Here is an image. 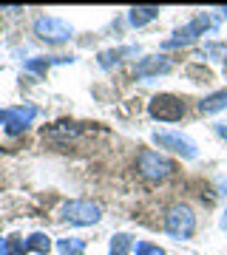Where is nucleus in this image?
I'll return each instance as SVG.
<instances>
[{
	"label": "nucleus",
	"instance_id": "12",
	"mask_svg": "<svg viewBox=\"0 0 227 255\" xmlns=\"http://www.w3.org/2000/svg\"><path fill=\"white\" fill-rule=\"evenodd\" d=\"M227 108V88H222V91H213L210 97H205V100L199 102V111L208 117V114H219V111Z\"/></svg>",
	"mask_w": 227,
	"mask_h": 255
},
{
	"label": "nucleus",
	"instance_id": "9",
	"mask_svg": "<svg viewBox=\"0 0 227 255\" xmlns=\"http://www.w3.org/2000/svg\"><path fill=\"white\" fill-rule=\"evenodd\" d=\"M154 142L159 147H168V150H173V153L185 156V159H196V156H199V150H196V142H193V139L182 136V133H173V130H156Z\"/></svg>",
	"mask_w": 227,
	"mask_h": 255
},
{
	"label": "nucleus",
	"instance_id": "18",
	"mask_svg": "<svg viewBox=\"0 0 227 255\" xmlns=\"http://www.w3.org/2000/svg\"><path fill=\"white\" fill-rule=\"evenodd\" d=\"M202 57H210V60L222 63V60L227 57V43H205V48H202Z\"/></svg>",
	"mask_w": 227,
	"mask_h": 255
},
{
	"label": "nucleus",
	"instance_id": "22",
	"mask_svg": "<svg viewBox=\"0 0 227 255\" xmlns=\"http://www.w3.org/2000/svg\"><path fill=\"white\" fill-rule=\"evenodd\" d=\"M0 255H9V244H6V238H0Z\"/></svg>",
	"mask_w": 227,
	"mask_h": 255
},
{
	"label": "nucleus",
	"instance_id": "15",
	"mask_svg": "<svg viewBox=\"0 0 227 255\" xmlns=\"http://www.w3.org/2000/svg\"><path fill=\"white\" fill-rule=\"evenodd\" d=\"M26 244H28V253H37V255L51 253V241H48L45 233H31V236L26 238Z\"/></svg>",
	"mask_w": 227,
	"mask_h": 255
},
{
	"label": "nucleus",
	"instance_id": "2",
	"mask_svg": "<svg viewBox=\"0 0 227 255\" xmlns=\"http://www.w3.org/2000/svg\"><path fill=\"white\" fill-rule=\"evenodd\" d=\"M165 233L176 241H185L196 233V213L188 204H173L165 216Z\"/></svg>",
	"mask_w": 227,
	"mask_h": 255
},
{
	"label": "nucleus",
	"instance_id": "10",
	"mask_svg": "<svg viewBox=\"0 0 227 255\" xmlns=\"http://www.w3.org/2000/svg\"><path fill=\"white\" fill-rule=\"evenodd\" d=\"M173 68L171 57L165 54H156V57H142L134 68V77L136 80H151V77H159V74H168Z\"/></svg>",
	"mask_w": 227,
	"mask_h": 255
},
{
	"label": "nucleus",
	"instance_id": "16",
	"mask_svg": "<svg viewBox=\"0 0 227 255\" xmlns=\"http://www.w3.org/2000/svg\"><path fill=\"white\" fill-rule=\"evenodd\" d=\"M57 250H60V255H82L85 253V241L82 238H60Z\"/></svg>",
	"mask_w": 227,
	"mask_h": 255
},
{
	"label": "nucleus",
	"instance_id": "24",
	"mask_svg": "<svg viewBox=\"0 0 227 255\" xmlns=\"http://www.w3.org/2000/svg\"><path fill=\"white\" fill-rule=\"evenodd\" d=\"M222 14H225V20H227V6H225V9H222Z\"/></svg>",
	"mask_w": 227,
	"mask_h": 255
},
{
	"label": "nucleus",
	"instance_id": "20",
	"mask_svg": "<svg viewBox=\"0 0 227 255\" xmlns=\"http://www.w3.org/2000/svg\"><path fill=\"white\" fill-rule=\"evenodd\" d=\"M6 244H9V255H26V253H28V244H26L20 236L6 238Z\"/></svg>",
	"mask_w": 227,
	"mask_h": 255
},
{
	"label": "nucleus",
	"instance_id": "6",
	"mask_svg": "<svg viewBox=\"0 0 227 255\" xmlns=\"http://www.w3.org/2000/svg\"><path fill=\"white\" fill-rule=\"evenodd\" d=\"M85 130H88V125H82V122H65L63 119V122H54L51 128H45L43 139L51 142L54 147H68L71 142H77Z\"/></svg>",
	"mask_w": 227,
	"mask_h": 255
},
{
	"label": "nucleus",
	"instance_id": "1",
	"mask_svg": "<svg viewBox=\"0 0 227 255\" xmlns=\"http://www.w3.org/2000/svg\"><path fill=\"white\" fill-rule=\"evenodd\" d=\"M136 170H139V176H145L148 182H162V179L173 176L176 164H173L168 156H162L159 150H151V147H145L142 153L136 156Z\"/></svg>",
	"mask_w": 227,
	"mask_h": 255
},
{
	"label": "nucleus",
	"instance_id": "5",
	"mask_svg": "<svg viewBox=\"0 0 227 255\" xmlns=\"http://www.w3.org/2000/svg\"><path fill=\"white\" fill-rule=\"evenodd\" d=\"M208 28H213V20H210V14H205V11H202V14H196V17H193L185 28H179V31H176V37H168V40L162 43V48L191 46V43H196V40H199Z\"/></svg>",
	"mask_w": 227,
	"mask_h": 255
},
{
	"label": "nucleus",
	"instance_id": "4",
	"mask_svg": "<svg viewBox=\"0 0 227 255\" xmlns=\"http://www.w3.org/2000/svg\"><path fill=\"white\" fill-rule=\"evenodd\" d=\"M185 102L179 97H173V94H156L154 100L148 102V114L159 122H179L185 117Z\"/></svg>",
	"mask_w": 227,
	"mask_h": 255
},
{
	"label": "nucleus",
	"instance_id": "14",
	"mask_svg": "<svg viewBox=\"0 0 227 255\" xmlns=\"http://www.w3.org/2000/svg\"><path fill=\"white\" fill-rule=\"evenodd\" d=\"M136 51H139L136 46H125V48H117V51H102V54H100V65H102V68H114V65H119L128 54H136Z\"/></svg>",
	"mask_w": 227,
	"mask_h": 255
},
{
	"label": "nucleus",
	"instance_id": "7",
	"mask_svg": "<svg viewBox=\"0 0 227 255\" xmlns=\"http://www.w3.org/2000/svg\"><path fill=\"white\" fill-rule=\"evenodd\" d=\"M34 34L45 43H65V40H71L74 28L60 17H37L34 20Z\"/></svg>",
	"mask_w": 227,
	"mask_h": 255
},
{
	"label": "nucleus",
	"instance_id": "17",
	"mask_svg": "<svg viewBox=\"0 0 227 255\" xmlns=\"http://www.w3.org/2000/svg\"><path fill=\"white\" fill-rule=\"evenodd\" d=\"M131 247H134V238L131 236H125V233H119V236H114L111 238V255H128L131 253Z\"/></svg>",
	"mask_w": 227,
	"mask_h": 255
},
{
	"label": "nucleus",
	"instance_id": "8",
	"mask_svg": "<svg viewBox=\"0 0 227 255\" xmlns=\"http://www.w3.org/2000/svg\"><path fill=\"white\" fill-rule=\"evenodd\" d=\"M34 117H37L34 105H17V108L0 111V125H6V133H9V136H17V133H23V130L31 125Z\"/></svg>",
	"mask_w": 227,
	"mask_h": 255
},
{
	"label": "nucleus",
	"instance_id": "23",
	"mask_svg": "<svg viewBox=\"0 0 227 255\" xmlns=\"http://www.w3.org/2000/svg\"><path fill=\"white\" fill-rule=\"evenodd\" d=\"M219 227L227 230V210H225V216H222V221H219Z\"/></svg>",
	"mask_w": 227,
	"mask_h": 255
},
{
	"label": "nucleus",
	"instance_id": "19",
	"mask_svg": "<svg viewBox=\"0 0 227 255\" xmlns=\"http://www.w3.org/2000/svg\"><path fill=\"white\" fill-rule=\"evenodd\" d=\"M136 255H165V250L159 244H151V241H136L134 244Z\"/></svg>",
	"mask_w": 227,
	"mask_h": 255
},
{
	"label": "nucleus",
	"instance_id": "11",
	"mask_svg": "<svg viewBox=\"0 0 227 255\" xmlns=\"http://www.w3.org/2000/svg\"><path fill=\"white\" fill-rule=\"evenodd\" d=\"M60 63H71V57H34V60H26L23 68L28 74H37V77H43L51 65H60Z\"/></svg>",
	"mask_w": 227,
	"mask_h": 255
},
{
	"label": "nucleus",
	"instance_id": "13",
	"mask_svg": "<svg viewBox=\"0 0 227 255\" xmlns=\"http://www.w3.org/2000/svg\"><path fill=\"white\" fill-rule=\"evenodd\" d=\"M159 17V9L156 6H134V9L128 11V23L131 26H145V23H151V20Z\"/></svg>",
	"mask_w": 227,
	"mask_h": 255
},
{
	"label": "nucleus",
	"instance_id": "3",
	"mask_svg": "<svg viewBox=\"0 0 227 255\" xmlns=\"http://www.w3.org/2000/svg\"><path fill=\"white\" fill-rule=\"evenodd\" d=\"M60 219L68 221V224H80V227H88V224H97L102 219V207L97 201H88V199H74V201H65L60 207Z\"/></svg>",
	"mask_w": 227,
	"mask_h": 255
},
{
	"label": "nucleus",
	"instance_id": "21",
	"mask_svg": "<svg viewBox=\"0 0 227 255\" xmlns=\"http://www.w3.org/2000/svg\"><path fill=\"white\" fill-rule=\"evenodd\" d=\"M216 133L222 139H227V122H216Z\"/></svg>",
	"mask_w": 227,
	"mask_h": 255
}]
</instances>
